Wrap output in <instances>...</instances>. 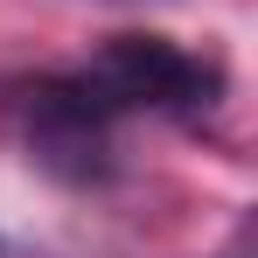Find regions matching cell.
<instances>
[{"mask_svg":"<svg viewBox=\"0 0 258 258\" xmlns=\"http://www.w3.org/2000/svg\"><path fill=\"white\" fill-rule=\"evenodd\" d=\"M84 84L112 105V112H210L223 98V70L210 56H188L168 35H112L84 63Z\"/></svg>","mask_w":258,"mask_h":258,"instance_id":"6da1fadb","label":"cell"},{"mask_svg":"<svg viewBox=\"0 0 258 258\" xmlns=\"http://www.w3.org/2000/svg\"><path fill=\"white\" fill-rule=\"evenodd\" d=\"M112 126H119V112L84 84V70L42 77L28 91V147L42 168L70 174V181H91V174L112 168Z\"/></svg>","mask_w":258,"mask_h":258,"instance_id":"7a4b0ae2","label":"cell"}]
</instances>
